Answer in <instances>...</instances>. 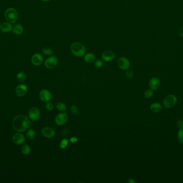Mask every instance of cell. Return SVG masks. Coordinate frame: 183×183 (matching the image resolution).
<instances>
[{
    "label": "cell",
    "instance_id": "cell-1",
    "mask_svg": "<svg viewBox=\"0 0 183 183\" xmlns=\"http://www.w3.org/2000/svg\"><path fill=\"white\" fill-rule=\"evenodd\" d=\"M31 122L26 116L19 114L14 118L12 125L14 129L17 132H24L31 126Z\"/></svg>",
    "mask_w": 183,
    "mask_h": 183
},
{
    "label": "cell",
    "instance_id": "cell-2",
    "mask_svg": "<svg viewBox=\"0 0 183 183\" xmlns=\"http://www.w3.org/2000/svg\"><path fill=\"white\" fill-rule=\"evenodd\" d=\"M70 51L75 57L81 58L86 54V47L79 42H75L70 45Z\"/></svg>",
    "mask_w": 183,
    "mask_h": 183
},
{
    "label": "cell",
    "instance_id": "cell-3",
    "mask_svg": "<svg viewBox=\"0 0 183 183\" xmlns=\"http://www.w3.org/2000/svg\"><path fill=\"white\" fill-rule=\"evenodd\" d=\"M4 16L8 22L11 23H15L18 20V14L15 9L10 8L6 10Z\"/></svg>",
    "mask_w": 183,
    "mask_h": 183
},
{
    "label": "cell",
    "instance_id": "cell-4",
    "mask_svg": "<svg viewBox=\"0 0 183 183\" xmlns=\"http://www.w3.org/2000/svg\"><path fill=\"white\" fill-rule=\"evenodd\" d=\"M177 98L173 94H169L165 97L163 101V105L165 108H173L176 104Z\"/></svg>",
    "mask_w": 183,
    "mask_h": 183
},
{
    "label": "cell",
    "instance_id": "cell-5",
    "mask_svg": "<svg viewBox=\"0 0 183 183\" xmlns=\"http://www.w3.org/2000/svg\"><path fill=\"white\" fill-rule=\"evenodd\" d=\"M117 65L118 67L123 70H127L130 67V62L129 59L125 57H121L117 61Z\"/></svg>",
    "mask_w": 183,
    "mask_h": 183
},
{
    "label": "cell",
    "instance_id": "cell-6",
    "mask_svg": "<svg viewBox=\"0 0 183 183\" xmlns=\"http://www.w3.org/2000/svg\"><path fill=\"white\" fill-rule=\"evenodd\" d=\"M58 64V59L55 55H51L45 61V67L48 69H53L56 67Z\"/></svg>",
    "mask_w": 183,
    "mask_h": 183
},
{
    "label": "cell",
    "instance_id": "cell-7",
    "mask_svg": "<svg viewBox=\"0 0 183 183\" xmlns=\"http://www.w3.org/2000/svg\"><path fill=\"white\" fill-rule=\"evenodd\" d=\"M67 120H68V116L67 114L64 112L59 113L56 116L55 118V123L59 126H62L65 125L67 122Z\"/></svg>",
    "mask_w": 183,
    "mask_h": 183
},
{
    "label": "cell",
    "instance_id": "cell-8",
    "mask_svg": "<svg viewBox=\"0 0 183 183\" xmlns=\"http://www.w3.org/2000/svg\"><path fill=\"white\" fill-rule=\"evenodd\" d=\"M101 58L105 62H111L115 59V54L113 51L111 50H107L103 52Z\"/></svg>",
    "mask_w": 183,
    "mask_h": 183
},
{
    "label": "cell",
    "instance_id": "cell-9",
    "mask_svg": "<svg viewBox=\"0 0 183 183\" xmlns=\"http://www.w3.org/2000/svg\"><path fill=\"white\" fill-rule=\"evenodd\" d=\"M29 116L33 121L38 120L40 117V111L38 108L33 107L30 109L29 112Z\"/></svg>",
    "mask_w": 183,
    "mask_h": 183
},
{
    "label": "cell",
    "instance_id": "cell-10",
    "mask_svg": "<svg viewBox=\"0 0 183 183\" xmlns=\"http://www.w3.org/2000/svg\"><path fill=\"white\" fill-rule=\"evenodd\" d=\"M39 97L43 102H48L51 99V93L47 89H43L40 92Z\"/></svg>",
    "mask_w": 183,
    "mask_h": 183
},
{
    "label": "cell",
    "instance_id": "cell-11",
    "mask_svg": "<svg viewBox=\"0 0 183 183\" xmlns=\"http://www.w3.org/2000/svg\"><path fill=\"white\" fill-rule=\"evenodd\" d=\"M149 86L153 90H156L161 86V81L157 77H153L149 80Z\"/></svg>",
    "mask_w": 183,
    "mask_h": 183
},
{
    "label": "cell",
    "instance_id": "cell-12",
    "mask_svg": "<svg viewBox=\"0 0 183 183\" xmlns=\"http://www.w3.org/2000/svg\"><path fill=\"white\" fill-rule=\"evenodd\" d=\"M42 134L43 137L47 138H52L55 135V131L53 128L50 127H44L42 130Z\"/></svg>",
    "mask_w": 183,
    "mask_h": 183
},
{
    "label": "cell",
    "instance_id": "cell-13",
    "mask_svg": "<svg viewBox=\"0 0 183 183\" xmlns=\"http://www.w3.org/2000/svg\"><path fill=\"white\" fill-rule=\"evenodd\" d=\"M27 92V87L25 84H21L17 86L15 90V93L18 97L24 96Z\"/></svg>",
    "mask_w": 183,
    "mask_h": 183
},
{
    "label": "cell",
    "instance_id": "cell-14",
    "mask_svg": "<svg viewBox=\"0 0 183 183\" xmlns=\"http://www.w3.org/2000/svg\"><path fill=\"white\" fill-rule=\"evenodd\" d=\"M43 60V57L41 54L40 53H35L32 57L31 61L33 65L38 66L42 64Z\"/></svg>",
    "mask_w": 183,
    "mask_h": 183
},
{
    "label": "cell",
    "instance_id": "cell-15",
    "mask_svg": "<svg viewBox=\"0 0 183 183\" xmlns=\"http://www.w3.org/2000/svg\"><path fill=\"white\" fill-rule=\"evenodd\" d=\"M12 140L17 145H22L25 142L24 136L20 133H16L13 135Z\"/></svg>",
    "mask_w": 183,
    "mask_h": 183
},
{
    "label": "cell",
    "instance_id": "cell-16",
    "mask_svg": "<svg viewBox=\"0 0 183 183\" xmlns=\"http://www.w3.org/2000/svg\"><path fill=\"white\" fill-rule=\"evenodd\" d=\"M12 29V27L10 23L8 22L2 23L0 25V31L2 32H8Z\"/></svg>",
    "mask_w": 183,
    "mask_h": 183
},
{
    "label": "cell",
    "instance_id": "cell-17",
    "mask_svg": "<svg viewBox=\"0 0 183 183\" xmlns=\"http://www.w3.org/2000/svg\"><path fill=\"white\" fill-rule=\"evenodd\" d=\"M95 59V55L92 53H87L83 56L84 61L88 63H91L94 62Z\"/></svg>",
    "mask_w": 183,
    "mask_h": 183
},
{
    "label": "cell",
    "instance_id": "cell-18",
    "mask_svg": "<svg viewBox=\"0 0 183 183\" xmlns=\"http://www.w3.org/2000/svg\"><path fill=\"white\" fill-rule=\"evenodd\" d=\"M150 109L151 111L154 113H159L161 111L162 106L159 103H154L151 104Z\"/></svg>",
    "mask_w": 183,
    "mask_h": 183
},
{
    "label": "cell",
    "instance_id": "cell-19",
    "mask_svg": "<svg viewBox=\"0 0 183 183\" xmlns=\"http://www.w3.org/2000/svg\"><path fill=\"white\" fill-rule=\"evenodd\" d=\"M12 31L14 33L19 35L23 32V27H22V25L20 24H16L14 25Z\"/></svg>",
    "mask_w": 183,
    "mask_h": 183
},
{
    "label": "cell",
    "instance_id": "cell-20",
    "mask_svg": "<svg viewBox=\"0 0 183 183\" xmlns=\"http://www.w3.org/2000/svg\"><path fill=\"white\" fill-rule=\"evenodd\" d=\"M42 53L47 56H51L54 54V51L49 47H45L42 49Z\"/></svg>",
    "mask_w": 183,
    "mask_h": 183
},
{
    "label": "cell",
    "instance_id": "cell-21",
    "mask_svg": "<svg viewBox=\"0 0 183 183\" xmlns=\"http://www.w3.org/2000/svg\"><path fill=\"white\" fill-rule=\"evenodd\" d=\"M36 133L32 129H29L26 133V137L30 140H33L35 137Z\"/></svg>",
    "mask_w": 183,
    "mask_h": 183
},
{
    "label": "cell",
    "instance_id": "cell-22",
    "mask_svg": "<svg viewBox=\"0 0 183 183\" xmlns=\"http://www.w3.org/2000/svg\"><path fill=\"white\" fill-rule=\"evenodd\" d=\"M21 151L22 153L24 155H29L31 152V148L28 145H24L21 148Z\"/></svg>",
    "mask_w": 183,
    "mask_h": 183
},
{
    "label": "cell",
    "instance_id": "cell-23",
    "mask_svg": "<svg viewBox=\"0 0 183 183\" xmlns=\"http://www.w3.org/2000/svg\"><path fill=\"white\" fill-rule=\"evenodd\" d=\"M56 108L59 110V111H61V112H64L67 109L66 105L64 103L62 102L57 103L56 105Z\"/></svg>",
    "mask_w": 183,
    "mask_h": 183
},
{
    "label": "cell",
    "instance_id": "cell-24",
    "mask_svg": "<svg viewBox=\"0 0 183 183\" xmlns=\"http://www.w3.org/2000/svg\"><path fill=\"white\" fill-rule=\"evenodd\" d=\"M104 65V61L102 59H97L94 61L95 67L97 69H100Z\"/></svg>",
    "mask_w": 183,
    "mask_h": 183
},
{
    "label": "cell",
    "instance_id": "cell-25",
    "mask_svg": "<svg viewBox=\"0 0 183 183\" xmlns=\"http://www.w3.org/2000/svg\"><path fill=\"white\" fill-rule=\"evenodd\" d=\"M69 143V140L67 139H63L60 142L59 147L62 149H64L68 145Z\"/></svg>",
    "mask_w": 183,
    "mask_h": 183
},
{
    "label": "cell",
    "instance_id": "cell-26",
    "mask_svg": "<svg viewBox=\"0 0 183 183\" xmlns=\"http://www.w3.org/2000/svg\"><path fill=\"white\" fill-rule=\"evenodd\" d=\"M153 96V90L152 89H148L144 93V96L147 99H149Z\"/></svg>",
    "mask_w": 183,
    "mask_h": 183
},
{
    "label": "cell",
    "instance_id": "cell-27",
    "mask_svg": "<svg viewBox=\"0 0 183 183\" xmlns=\"http://www.w3.org/2000/svg\"><path fill=\"white\" fill-rule=\"evenodd\" d=\"M17 77L18 80L21 82H23L26 80V75H25L24 73H22V72L18 73L17 75Z\"/></svg>",
    "mask_w": 183,
    "mask_h": 183
},
{
    "label": "cell",
    "instance_id": "cell-28",
    "mask_svg": "<svg viewBox=\"0 0 183 183\" xmlns=\"http://www.w3.org/2000/svg\"><path fill=\"white\" fill-rule=\"evenodd\" d=\"M178 138L179 141L183 143V128L179 129L178 132Z\"/></svg>",
    "mask_w": 183,
    "mask_h": 183
},
{
    "label": "cell",
    "instance_id": "cell-29",
    "mask_svg": "<svg viewBox=\"0 0 183 183\" xmlns=\"http://www.w3.org/2000/svg\"><path fill=\"white\" fill-rule=\"evenodd\" d=\"M70 111L74 114H78L79 113V109L75 105H72L70 108Z\"/></svg>",
    "mask_w": 183,
    "mask_h": 183
},
{
    "label": "cell",
    "instance_id": "cell-30",
    "mask_svg": "<svg viewBox=\"0 0 183 183\" xmlns=\"http://www.w3.org/2000/svg\"><path fill=\"white\" fill-rule=\"evenodd\" d=\"M46 108L48 111H52L54 108V104L52 102H51L50 101L48 102H47V104H46Z\"/></svg>",
    "mask_w": 183,
    "mask_h": 183
},
{
    "label": "cell",
    "instance_id": "cell-31",
    "mask_svg": "<svg viewBox=\"0 0 183 183\" xmlns=\"http://www.w3.org/2000/svg\"><path fill=\"white\" fill-rule=\"evenodd\" d=\"M125 75H126V76H127L128 78H132L133 77L134 73H133V72L132 70L127 69V71H126Z\"/></svg>",
    "mask_w": 183,
    "mask_h": 183
},
{
    "label": "cell",
    "instance_id": "cell-32",
    "mask_svg": "<svg viewBox=\"0 0 183 183\" xmlns=\"http://www.w3.org/2000/svg\"><path fill=\"white\" fill-rule=\"evenodd\" d=\"M177 126L179 129L183 128V120H179L177 121Z\"/></svg>",
    "mask_w": 183,
    "mask_h": 183
},
{
    "label": "cell",
    "instance_id": "cell-33",
    "mask_svg": "<svg viewBox=\"0 0 183 183\" xmlns=\"http://www.w3.org/2000/svg\"><path fill=\"white\" fill-rule=\"evenodd\" d=\"M69 141L72 143H75L78 141V139L76 137H72L70 138Z\"/></svg>",
    "mask_w": 183,
    "mask_h": 183
},
{
    "label": "cell",
    "instance_id": "cell-34",
    "mask_svg": "<svg viewBox=\"0 0 183 183\" xmlns=\"http://www.w3.org/2000/svg\"><path fill=\"white\" fill-rule=\"evenodd\" d=\"M178 35L183 37V27H181L178 30Z\"/></svg>",
    "mask_w": 183,
    "mask_h": 183
},
{
    "label": "cell",
    "instance_id": "cell-35",
    "mask_svg": "<svg viewBox=\"0 0 183 183\" xmlns=\"http://www.w3.org/2000/svg\"><path fill=\"white\" fill-rule=\"evenodd\" d=\"M127 182L129 183H135L136 182L135 180H133L132 178H129L128 180H127Z\"/></svg>",
    "mask_w": 183,
    "mask_h": 183
},
{
    "label": "cell",
    "instance_id": "cell-36",
    "mask_svg": "<svg viewBox=\"0 0 183 183\" xmlns=\"http://www.w3.org/2000/svg\"><path fill=\"white\" fill-rule=\"evenodd\" d=\"M41 1H42V2H49V1H51V0H41Z\"/></svg>",
    "mask_w": 183,
    "mask_h": 183
}]
</instances>
